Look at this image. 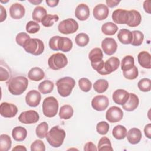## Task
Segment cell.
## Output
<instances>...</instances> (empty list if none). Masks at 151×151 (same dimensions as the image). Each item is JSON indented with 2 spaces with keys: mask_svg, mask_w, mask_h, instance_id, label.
<instances>
[{
  "mask_svg": "<svg viewBox=\"0 0 151 151\" xmlns=\"http://www.w3.org/2000/svg\"><path fill=\"white\" fill-rule=\"evenodd\" d=\"M28 85V79L22 76L12 77L8 83L9 91L13 95L22 94L27 88Z\"/></svg>",
  "mask_w": 151,
  "mask_h": 151,
  "instance_id": "cell-1",
  "label": "cell"
},
{
  "mask_svg": "<svg viewBox=\"0 0 151 151\" xmlns=\"http://www.w3.org/2000/svg\"><path fill=\"white\" fill-rule=\"evenodd\" d=\"M65 137V130L60 128L58 126L52 127L50 130L48 132L45 136L47 141L54 147H58L61 146L63 143Z\"/></svg>",
  "mask_w": 151,
  "mask_h": 151,
  "instance_id": "cell-2",
  "label": "cell"
},
{
  "mask_svg": "<svg viewBox=\"0 0 151 151\" xmlns=\"http://www.w3.org/2000/svg\"><path fill=\"white\" fill-rule=\"evenodd\" d=\"M75 85L76 81L74 79L70 77H63L56 82L58 93L61 96L64 97H67L71 94Z\"/></svg>",
  "mask_w": 151,
  "mask_h": 151,
  "instance_id": "cell-3",
  "label": "cell"
},
{
  "mask_svg": "<svg viewBox=\"0 0 151 151\" xmlns=\"http://www.w3.org/2000/svg\"><path fill=\"white\" fill-rule=\"evenodd\" d=\"M23 48L28 53L34 55L41 54L44 50V44L43 42L38 38L28 39L22 46Z\"/></svg>",
  "mask_w": 151,
  "mask_h": 151,
  "instance_id": "cell-4",
  "label": "cell"
},
{
  "mask_svg": "<svg viewBox=\"0 0 151 151\" xmlns=\"http://www.w3.org/2000/svg\"><path fill=\"white\" fill-rule=\"evenodd\" d=\"M42 107V112L45 116L53 117L58 112V102L54 97L50 96L44 100Z\"/></svg>",
  "mask_w": 151,
  "mask_h": 151,
  "instance_id": "cell-5",
  "label": "cell"
},
{
  "mask_svg": "<svg viewBox=\"0 0 151 151\" xmlns=\"http://www.w3.org/2000/svg\"><path fill=\"white\" fill-rule=\"evenodd\" d=\"M68 63L66 56L63 53H55L50 57L48 60L49 67L54 70H58L65 67Z\"/></svg>",
  "mask_w": 151,
  "mask_h": 151,
  "instance_id": "cell-6",
  "label": "cell"
},
{
  "mask_svg": "<svg viewBox=\"0 0 151 151\" xmlns=\"http://www.w3.org/2000/svg\"><path fill=\"white\" fill-rule=\"evenodd\" d=\"M78 29L77 22L73 18H67L61 21L58 25V31L63 34H70L76 32Z\"/></svg>",
  "mask_w": 151,
  "mask_h": 151,
  "instance_id": "cell-7",
  "label": "cell"
},
{
  "mask_svg": "<svg viewBox=\"0 0 151 151\" xmlns=\"http://www.w3.org/2000/svg\"><path fill=\"white\" fill-rule=\"evenodd\" d=\"M112 19L118 24H128L131 18V12L123 9H117L112 13Z\"/></svg>",
  "mask_w": 151,
  "mask_h": 151,
  "instance_id": "cell-8",
  "label": "cell"
},
{
  "mask_svg": "<svg viewBox=\"0 0 151 151\" xmlns=\"http://www.w3.org/2000/svg\"><path fill=\"white\" fill-rule=\"evenodd\" d=\"M40 119L38 113L35 111L29 110L22 112L18 117L19 121L24 124H32L37 123Z\"/></svg>",
  "mask_w": 151,
  "mask_h": 151,
  "instance_id": "cell-9",
  "label": "cell"
},
{
  "mask_svg": "<svg viewBox=\"0 0 151 151\" xmlns=\"http://www.w3.org/2000/svg\"><path fill=\"white\" fill-rule=\"evenodd\" d=\"M123 117V111L117 106L110 107L106 113V119L110 123L118 122L122 119Z\"/></svg>",
  "mask_w": 151,
  "mask_h": 151,
  "instance_id": "cell-10",
  "label": "cell"
},
{
  "mask_svg": "<svg viewBox=\"0 0 151 151\" xmlns=\"http://www.w3.org/2000/svg\"><path fill=\"white\" fill-rule=\"evenodd\" d=\"M18 112L17 107L12 103L3 102L0 105V114L5 118H11L16 116Z\"/></svg>",
  "mask_w": 151,
  "mask_h": 151,
  "instance_id": "cell-11",
  "label": "cell"
},
{
  "mask_svg": "<svg viewBox=\"0 0 151 151\" xmlns=\"http://www.w3.org/2000/svg\"><path fill=\"white\" fill-rule=\"evenodd\" d=\"M109 104V99L104 95H98L95 96L91 101L92 107L99 111H104L107 109Z\"/></svg>",
  "mask_w": 151,
  "mask_h": 151,
  "instance_id": "cell-12",
  "label": "cell"
},
{
  "mask_svg": "<svg viewBox=\"0 0 151 151\" xmlns=\"http://www.w3.org/2000/svg\"><path fill=\"white\" fill-rule=\"evenodd\" d=\"M101 47L106 54L111 55L116 52L117 48V44L114 38H106L101 42Z\"/></svg>",
  "mask_w": 151,
  "mask_h": 151,
  "instance_id": "cell-13",
  "label": "cell"
},
{
  "mask_svg": "<svg viewBox=\"0 0 151 151\" xmlns=\"http://www.w3.org/2000/svg\"><path fill=\"white\" fill-rule=\"evenodd\" d=\"M109 10L108 7L103 4L97 5L93 9V14L95 19L99 21L105 19L109 15Z\"/></svg>",
  "mask_w": 151,
  "mask_h": 151,
  "instance_id": "cell-14",
  "label": "cell"
},
{
  "mask_svg": "<svg viewBox=\"0 0 151 151\" xmlns=\"http://www.w3.org/2000/svg\"><path fill=\"white\" fill-rule=\"evenodd\" d=\"M41 96L39 91L32 90L28 92L25 96L26 103L30 107H37L40 103Z\"/></svg>",
  "mask_w": 151,
  "mask_h": 151,
  "instance_id": "cell-15",
  "label": "cell"
},
{
  "mask_svg": "<svg viewBox=\"0 0 151 151\" xmlns=\"http://www.w3.org/2000/svg\"><path fill=\"white\" fill-rule=\"evenodd\" d=\"M129 97V93L125 90L117 89L114 91L112 99L114 102L119 105L125 104Z\"/></svg>",
  "mask_w": 151,
  "mask_h": 151,
  "instance_id": "cell-16",
  "label": "cell"
},
{
  "mask_svg": "<svg viewBox=\"0 0 151 151\" xmlns=\"http://www.w3.org/2000/svg\"><path fill=\"white\" fill-rule=\"evenodd\" d=\"M25 12L24 6L19 3H15L11 5L9 8V14L11 18L15 19L22 18Z\"/></svg>",
  "mask_w": 151,
  "mask_h": 151,
  "instance_id": "cell-17",
  "label": "cell"
},
{
  "mask_svg": "<svg viewBox=\"0 0 151 151\" xmlns=\"http://www.w3.org/2000/svg\"><path fill=\"white\" fill-rule=\"evenodd\" d=\"M139 104V99L137 95L134 93H129V97L127 102L122 105L124 110L127 111H132L138 107Z\"/></svg>",
  "mask_w": 151,
  "mask_h": 151,
  "instance_id": "cell-18",
  "label": "cell"
},
{
  "mask_svg": "<svg viewBox=\"0 0 151 151\" xmlns=\"http://www.w3.org/2000/svg\"><path fill=\"white\" fill-rule=\"evenodd\" d=\"M76 17L80 21L86 20L90 16V9L85 4H79L75 10Z\"/></svg>",
  "mask_w": 151,
  "mask_h": 151,
  "instance_id": "cell-19",
  "label": "cell"
},
{
  "mask_svg": "<svg viewBox=\"0 0 151 151\" xmlns=\"http://www.w3.org/2000/svg\"><path fill=\"white\" fill-rule=\"evenodd\" d=\"M120 60L118 58L111 57L104 63V71L106 75L110 74L116 71L119 67Z\"/></svg>",
  "mask_w": 151,
  "mask_h": 151,
  "instance_id": "cell-20",
  "label": "cell"
},
{
  "mask_svg": "<svg viewBox=\"0 0 151 151\" xmlns=\"http://www.w3.org/2000/svg\"><path fill=\"white\" fill-rule=\"evenodd\" d=\"M126 136L127 140L130 143L136 145L140 142L142 137V134L140 129L133 127L130 129L129 132H127Z\"/></svg>",
  "mask_w": 151,
  "mask_h": 151,
  "instance_id": "cell-21",
  "label": "cell"
},
{
  "mask_svg": "<svg viewBox=\"0 0 151 151\" xmlns=\"http://www.w3.org/2000/svg\"><path fill=\"white\" fill-rule=\"evenodd\" d=\"M137 59L139 64L142 67L147 69L151 68V56L148 52L145 51L140 52L137 55Z\"/></svg>",
  "mask_w": 151,
  "mask_h": 151,
  "instance_id": "cell-22",
  "label": "cell"
},
{
  "mask_svg": "<svg viewBox=\"0 0 151 151\" xmlns=\"http://www.w3.org/2000/svg\"><path fill=\"white\" fill-rule=\"evenodd\" d=\"M28 77L29 79L34 81H38L42 80L45 77V73L44 71L40 67L32 68L28 73Z\"/></svg>",
  "mask_w": 151,
  "mask_h": 151,
  "instance_id": "cell-23",
  "label": "cell"
},
{
  "mask_svg": "<svg viewBox=\"0 0 151 151\" xmlns=\"http://www.w3.org/2000/svg\"><path fill=\"white\" fill-rule=\"evenodd\" d=\"M72 47L73 42L70 38L60 36L58 41V48L59 50L66 52L70 51Z\"/></svg>",
  "mask_w": 151,
  "mask_h": 151,
  "instance_id": "cell-24",
  "label": "cell"
},
{
  "mask_svg": "<svg viewBox=\"0 0 151 151\" xmlns=\"http://www.w3.org/2000/svg\"><path fill=\"white\" fill-rule=\"evenodd\" d=\"M12 136L15 140L21 142L27 137V131L26 129L22 126H17L12 129Z\"/></svg>",
  "mask_w": 151,
  "mask_h": 151,
  "instance_id": "cell-25",
  "label": "cell"
},
{
  "mask_svg": "<svg viewBox=\"0 0 151 151\" xmlns=\"http://www.w3.org/2000/svg\"><path fill=\"white\" fill-rule=\"evenodd\" d=\"M117 38L122 44H130L132 40V32L127 29H122L117 34Z\"/></svg>",
  "mask_w": 151,
  "mask_h": 151,
  "instance_id": "cell-26",
  "label": "cell"
},
{
  "mask_svg": "<svg viewBox=\"0 0 151 151\" xmlns=\"http://www.w3.org/2000/svg\"><path fill=\"white\" fill-rule=\"evenodd\" d=\"M74 113L73 107L68 104H65L61 107L59 111V116L61 119L67 120L70 119Z\"/></svg>",
  "mask_w": 151,
  "mask_h": 151,
  "instance_id": "cell-27",
  "label": "cell"
},
{
  "mask_svg": "<svg viewBox=\"0 0 151 151\" xmlns=\"http://www.w3.org/2000/svg\"><path fill=\"white\" fill-rule=\"evenodd\" d=\"M118 30L117 26L111 22H107L103 24L101 27V31L103 33L107 35H113Z\"/></svg>",
  "mask_w": 151,
  "mask_h": 151,
  "instance_id": "cell-28",
  "label": "cell"
},
{
  "mask_svg": "<svg viewBox=\"0 0 151 151\" xmlns=\"http://www.w3.org/2000/svg\"><path fill=\"white\" fill-rule=\"evenodd\" d=\"M103 57V52L99 48H94L92 49L88 54V58L91 63H96L101 61Z\"/></svg>",
  "mask_w": 151,
  "mask_h": 151,
  "instance_id": "cell-29",
  "label": "cell"
},
{
  "mask_svg": "<svg viewBox=\"0 0 151 151\" xmlns=\"http://www.w3.org/2000/svg\"><path fill=\"white\" fill-rule=\"evenodd\" d=\"M127 132V129L124 126L122 125H117L113 128L112 130V134L115 139L117 140H122L125 138Z\"/></svg>",
  "mask_w": 151,
  "mask_h": 151,
  "instance_id": "cell-30",
  "label": "cell"
},
{
  "mask_svg": "<svg viewBox=\"0 0 151 151\" xmlns=\"http://www.w3.org/2000/svg\"><path fill=\"white\" fill-rule=\"evenodd\" d=\"M54 83L50 80H44L40 83L38 85V90L40 92L43 94L50 93L54 89Z\"/></svg>",
  "mask_w": 151,
  "mask_h": 151,
  "instance_id": "cell-31",
  "label": "cell"
},
{
  "mask_svg": "<svg viewBox=\"0 0 151 151\" xmlns=\"http://www.w3.org/2000/svg\"><path fill=\"white\" fill-rule=\"evenodd\" d=\"M12 141L9 136L2 134L0 136V150L1 151H8L11 149Z\"/></svg>",
  "mask_w": 151,
  "mask_h": 151,
  "instance_id": "cell-32",
  "label": "cell"
},
{
  "mask_svg": "<svg viewBox=\"0 0 151 151\" xmlns=\"http://www.w3.org/2000/svg\"><path fill=\"white\" fill-rule=\"evenodd\" d=\"M130 11L131 12V18L127 25L130 27H136L139 25L142 21V16L140 12L134 9Z\"/></svg>",
  "mask_w": 151,
  "mask_h": 151,
  "instance_id": "cell-33",
  "label": "cell"
},
{
  "mask_svg": "<svg viewBox=\"0 0 151 151\" xmlns=\"http://www.w3.org/2000/svg\"><path fill=\"white\" fill-rule=\"evenodd\" d=\"M134 65V59L132 55H126L122 60L121 69L123 71L132 68Z\"/></svg>",
  "mask_w": 151,
  "mask_h": 151,
  "instance_id": "cell-34",
  "label": "cell"
},
{
  "mask_svg": "<svg viewBox=\"0 0 151 151\" xmlns=\"http://www.w3.org/2000/svg\"><path fill=\"white\" fill-rule=\"evenodd\" d=\"M109 87V83L104 79L97 80L93 84L94 90L98 93L105 92Z\"/></svg>",
  "mask_w": 151,
  "mask_h": 151,
  "instance_id": "cell-35",
  "label": "cell"
},
{
  "mask_svg": "<svg viewBox=\"0 0 151 151\" xmlns=\"http://www.w3.org/2000/svg\"><path fill=\"white\" fill-rule=\"evenodd\" d=\"M45 15H47L46 9L42 6H38L34 8L32 15V18L37 22H41L42 18Z\"/></svg>",
  "mask_w": 151,
  "mask_h": 151,
  "instance_id": "cell-36",
  "label": "cell"
},
{
  "mask_svg": "<svg viewBox=\"0 0 151 151\" xmlns=\"http://www.w3.org/2000/svg\"><path fill=\"white\" fill-rule=\"evenodd\" d=\"M59 19V17L57 15L47 14L41 20L42 25L45 27H50L52 26L55 22H57Z\"/></svg>",
  "mask_w": 151,
  "mask_h": 151,
  "instance_id": "cell-37",
  "label": "cell"
},
{
  "mask_svg": "<svg viewBox=\"0 0 151 151\" xmlns=\"http://www.w3.org/2000/svg\"><path fill=\"white\" fill-rule=\"evenodd\" d=\"M97 147L99 150H113L110 139L106 136L102 137L99 140Z\"/></svg>",
  "mask_w": 151,
  "mask_h": 151,
  "instance_id": "cell-38",
  "label": "cell"
},
{
  "mask_svg": "<svg viewBox=\"0 0 151 151\" xmlns=\"http://www.w3.org/2000/svg\"><path fill=\"white\" fill-rule=\"evenodd\" d=\"M48 130V125L46 122H43L39 124L35 129L36 135L40 139H44L47 133Z\"/></svg>",
  "mask_w": 151,
  "mask_h": 151,
  "instance_id": "cell-39",
  "label": "cell"
},
{
  "mask_svg": "<svg viewBox=\"0 0 151 151\" xmlns=\"http://www.w3.org/2000/svg\"><path fill=\"white\" fill-rule=\"evenodd\" d=\"M132 40L131 44L133 46H139L140 45L144 39L143 34L138 30H134L132 32Z\"/></svg>",
  "mask_w": 151,
  "mask_h": 151,
  "instance_id": "cell-40",
  "label": "cell"
},
{
  "mask_svg": "<svg viewBox=\"0 0 151 151\" xmlns=\"http://www.w3.org/2000/svg\"><path fill=\"white\" fill-rule=\"evenodd\" d=\"M75 41L76 44L79 47H85L89 42V37L87 34L81 32L76 35Z\"/></svg>",
  "mask_w": 151,
  "mask_h": 151,
  "instance_id": "cell-41",
  "label": "cell"
},
{
  "mask_svg": "<svg viewBox=\"0 0 151 151\" xmlns=\"http://www.w3.org/2000/svg\"><path fill=\"white\" fill-rule=\"evenodd\" d=\"M139 90L143 92H147L151 90V81L149 78H143L137 83Z\"/></svg>",
  "mask_w": 151,
  "mask_h": 151,
  "instance_id": "cell-42",
  "label": "cell"
},
{
  "mask_svg": "<svg viewBox=\"0 0 151 151\" xmlns=\"http://www.w3.org/2000/svg\"><path fill=\"white\" fill-rule=\"evenodd\" d=\"M78 86L83 91L88 92L89 91L92 87L91 82L87 78H81L78 80Z\"/></svg>",
  "mask_w": 151,
  "mask_h": 151,
  "instance_id": "cell-43",
  "label": "cell"
},
{
  "mask_svg": "<svg viewBox=\"0 0 151 151\" xmlns=\"http://www.w3.org/2000/svg\"><path fill=\"white\" fill-rule=\"evenodd\" d=\"M123 74L126 78L128 80H133L136 78L138 76V69L136 66L134 65V67L130 70L123 71Z\"/></svg>",
  "mask_w": 151,
  "mask_h": 151,
  "instance_id": "cell-44",
  "label": "cell"
},
{
  "mask_svg": "<svg viewBox=\"0 0 151 151\" xmlns=\"http://www.w3.org/2000/svg\"><path fill=\"white\" fill-rule=\"evenodd\" d=\"M109 130V124L108 123L104 121H101L97 124L96 130L101 135H104L107 133Z\"/></svg>",
  "mask_w": 151,
  "mask_h": 151,
  "instance_id": "cell-45",
  "label": "cell"
},
{
  "mask_svg": "<svg viewBox=\"0 0 151 151\" xmlns=\"http://www.w3.org/2000/svg\"><path fill=\"white\" fill-rule=\"evenodd\" d=\"M40 29V25L33 21H29L26 25V31L30 34H35Z\"/></svg>",
  "mask_w": 151,
  "mask_h": 151,
  "instance_id": "cell-46",
  "label": "cell"
},
{
  "mask_svg": "<svg viewBox=\"0 0 151 151\" xmlns=\"http://www.w3.org/2000/svg\"><path fill=\"white\" fill-rule=\"evenodd\" d=\"M31 151H45V146L44 142L41 140H35L31 145Z\"/></svg>",
  "mask_w": 151,
  "mask_h": 151,
  "instance_id": "cell-47",
  "label": "cell"
},
{
  "mask_svg": "<svg viewBox=\"0 0 151 151\" xmlns=\"http://www.w3.org/2000/svg\"><path fill=\"white\" fill-rule=\"evenodd\" d=\"M11 76L10 71L8 69V68L5 66L4 67L2 65V64H1V71H0V81H4L8 80Z\"/></svg>",
  "mask_w": 151,
  "mask_h": 151,
  "instance_id": "cell-48",
  "label": "cell"
},
{
  "mask_svg": "<svg viewBox=\"0 0 151 151\" xmlns=\"http://www.w3.org/2000/svg\"><path fill=\"white\" fill-rule=\"evenodd\" d=\"M30 38L29 35L25 32H20L16 36V42L20 46H23L24 43Z\"/></svg>",
  "mask_w": 151,
  "mask_h": 151,
  "instance_id": "cell-49",
  "label": "cell"
},
{
  "mask_svg": "<svg viewBox=\"0 0 151 151\" xmlns=\"http://www.w3.org/2000/svg\"><path fill=\"white\" fill-rule=\"evenodd\" d=\"M91 65L93 68L98 73L101 75H106L104 71V62L103 60L98 63H91Z\"/></svg>",
  "mask_w": 151,
  "mask_h": 151,
  "instance_id": "cell-50",
  "label": "cell"
},
{
  "mask_svg": "<svg viewBox=\"0 0 151 151\" xmlns=\"http://www.w3.org/2000/svg\"><path fill=\"white\" fill-rule=\"evenodd\" d=\"M60 36H54L50 39L49 47L54 51H59L58 48V41Z\"/></svg>",
  "mask_w": 151,
  "mask_h": 151,
  "instance_id": "cell-51",
  "label": "cell"
},
{
  "mask_svg": "<svg viewBox=\"0 0 151 151\" xmlns=\"http://www.w3.org/2000/svg\"><path fill=\"white\" fill-rule=\"evenodd\" d=\"M84 151H90V150L96 151L97 150V148L96 147V145L93 143H92L91 142H89L85 144L84 147Z\"/></svg>",
  "mask_w": 151,
  "mask_h": 151,
  "instance_id": "cell-52",
  "label": "cell"
},
{
  "mask_svg": "<svg viewBox=\"0 0 151 151\" xmlns=\"http://www.w3.org/2000/svg\"><path fill=\"white\" fill-rule=\"evenodd\" d=\"M144 132L145 136L148 139H151V124H146L144 128Z\"/></svg>",
  "mask_w": 151,
  "mask_h": 151,
  "instance_id": "cell-53",
  "label": "cell"
},
{
  "mask_svg": "<svg viewBox=\"0 0 151 151\" xmlns=\"http://www.w3.org/2000/svg\"><path fill=\"white\" fill-rule=\"evenodd\" d=\"M0 8H1V22H3L5 20L6 18V11L5 8L2 6V5H0Z\"/></svg>",
  "mask_w": 151,
  "mask_h": 151,
  "instance_id": "cell-54",
  "label": "cell"
},
{
  "mask_svg": "<svg viewBox=\"0 0 151 151\" xmlns=\"http://www.w3.org/2000/svg\"><path fill=\"white\" fill-rule=\"evenodd\" d=\"M106 4L107 5V6L110 7V8H113L116 6H117L120 2V1H113V0H107L106 1Z\"/></svg>",
  "mask_w": 151,
  "mask_h": 151,
  "instance_id": "cell-55",
  "label": "cell"
},
{
  "mask_svg": "<svg viewBox=\"0 0 151 151\" xmlns=\"http://www.w3.org/2000/svg\"><path fill=\"white\" fill-rule=\"evenodd\" d=\"M150 1H145L143 2V8L145 11L148 14H150Z\"/></svg>",
  "mask_w": 151,
  "mask_h": 151,
  "instance_id": "cell-56",
  "label": "cell"
},
{
  "mask_svg": "<svg viewBox=\"0 0 151 151\" xmlns=\"http://www.w3.org/2000/svg\"><path fill=\"white\" fill-rule=\"evenodd\" d=\"M45 2L47 3V4L50 7H55L58 5L59 1H58V0H46Z\"/></svg>",
  "mask_w": 151,
  "mask_h": 151,
  "instance_id": "cell-57",
  "label": "cell"
},
{
  "mask_svg": "<svg viewBox=\"0 0 151 151\" xmlns=\"http://www.w3.org/2000/svg\"><path fill=\"white\" fill-rule=\"evenodd\" d=\"M12 151H14V150H21V151H26L27 150V149L26 147L24 146H22V145H17L15 147H14L12 150Z\"/></svg>",
  "mask_w": 151,
  "mask_h": 151,
  "instance_id": "cell-58",
  "label": "cell"
},
{
  "mask_svg": "<svg viewBox=\"0 0 151 151\" xmlns=\"http://www.w3.org/2000/svg\"><path fill=\"white\" fill-rule=\"evenodd\" d=\"M29 2L34 5H38L40 3L42 2V1H37V0H34V1H29Z\"/></svg>",
  "mask_w": 151,
  "mask_h": 151,
  "instance_id": "cell-59",
  "label": "cell"
}]
</instances>
